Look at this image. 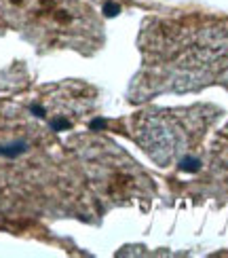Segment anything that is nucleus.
<instances>
[{
	"mask_svg": "<svg viewBox=\"0 0 228 258\" xmlns=\"http://www.w3.org/2000/svg\"><path fill=\"white\" fill-rule=\"evenodd\" d=\"M72 176L51 129L24 106L0 102V218L66 212Z\"/></svg>",
	"mask_w": 228,
	"mask_h": 258,
	"instance_id": "nucleus-1",
	"label": "nucleus"
}]
</instances>
